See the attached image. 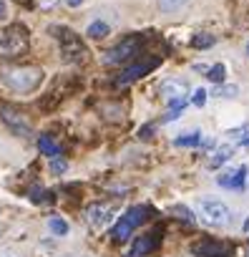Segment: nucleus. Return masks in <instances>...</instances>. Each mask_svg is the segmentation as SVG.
<instances>
[{"label":"nucleus","mask_w":249,"mask_h":257,"mask_svg":"<svg viewBox=\"0 0 249 257\" xmlns=\"http://www.w3.org/2000/svg\"><path fill=\"white\" fill-rule=\"evenodd\" d=\"M26 48H28L26 36H13V33H6L3 38H0V56H3V58L21 56V53H26Z\"/></svg>","instance_id":"9d476101"},{"label":"nucleus","mask_w":249,"mask_h":257,"mask_svg":"<svg viewBox=\"0 0 249 257\" xmlns=\"http://www.w3.org/2000/svg\"><path fill=\"white\" fill-rule=\"evenodd\" d=\"M246 56H249V41H246Z\"/></svg>","instance_id":"473e14b6"},{"label":"nucleus","mask_w":249,"mask_h":257,"mask_svg":"<svg viewBox=\"0 0 249 257\" xmlns=\"http://www.w3.org/2000/svg\"><path fill=\"white\" fill-rule=\"evenodd\" d=\"M0 81H3L11 91L16 93H31L41 86L43 71L36 66H16V68H3L0 71Z\"/></svg>","instance_id":"f257e3e1"},{"label":"nucleus","mask_w":249,"mask_h":257,"mask_svg":"<svg viewBox=\"0 0 249 257\" xmlns=\"http://www.w3.org/2000/svg\"><path fill=\"white\" fill-rule=\"evenodd\" d=\"M206 78H209L211 83H224V78H226V66H224V63H214L211 68H206Z\"/></svg>","instance_id":"412c9836"},{"label":"nucleus","mask_w":249,"mask_h":257,"mask_svg":"<svg viewBox=\"0 0 249 257\" xmlns=\"http://www.w3.org/2000/svg\"><path fill=\"white\" fill-rule=\"evenodd\" d=\"M83 3H86V0H66V6H68V8H81Z\"/></svg>","instance_id":"c85d7f7f"},{"label":"nucleus","mask_w":249,"mask_h":257,"mask_svg":"<svg viewBox=\"0 0 249 257\" xmlns=\"http://www.w3.org/2000/svg\"><path fill=\"white\" fill-rule=\"evenodd\" d=\"M71 257H78V254H71ZM81 257H88V254H81Z\"/></svg>","instance_id":"72a5a7b5"},{"label":"nucleus","mask_w":249,"mask_h":257,"mask_svg":"<svg viewBox=\"0 0 249 257\" xmlns=\"http://www.w3.org/2000/svg\"><path fill=\"white\" fill-rule=\"evenodd\" d=\"M199 217L206 222V224H214V227H221V224H229V207L216 202V199H201L199 202Z\"/></svg>","instance_id":"423d86ee"},{"label":"nucleus","mask_w":249,"mask_h":257,"mask_svg":"<svg viewBox=\"0 0 249 257\" xmlns=\"http://www.w3.org/2000/svg\"><path fill=\"white\" fill-rule=\"evenodd\" d=\"M161 234H164V229H161V227H156V229H151V232H146V234L136 237V242H134V247H131L129 257H146V254L156 252V249H159V244H161Z\"/></svg>","instance_id":"0eeeda50"},{"label":"nucleus","mask_w":249,"mask_h":257,"mask_svg":"<svg viewBox=\"0 0 249 257\" xmlns=\"http://www.w3.org/2000/svg\"><path fill=\"white\" fill-rule=\"evenodd\" d=\"M244 232H249V217H246V222H244Z\"/></svg>","instance_id":"7c9ffc66"},{"label":"nucleus","mask_w":249,"mask_h":257,"mask_svg":"<svg viewBox=\"0 0 249 257\" xmlns=\"http://www.w3.org/2000/svg\"><path fill=\"white\" fill-rule=\"evenodd\" d=\"M48 229L56 234V237H66L71 232V224L63 219V217H48Z\"/></svg>","instance_id":"6ab92c4d"},{"label":"nucleus","mask_w":249,"mask_h":257,"mask_svg":"<svg viewBox=\"0 0 249 257\" xmlns=\"http://www.w3.org/2000/svg\"><path fill=\"white\" fill-rule=\"evenodd\" d=\"M239 93V88L234 83H216V88L211 91V96H219V98H234Z\"/></svg>","instance_id":"4be33fe9"},{"label":"nucleus","mask_w":249,"mask_h":257,"mask_svg":"<svg viewBox=\"0 0 249 257\" xmlns=\"http://www.w3.org/2000/svg\"><path fill=\"white\" fill-rule=\"evenodd\" d=\"M0 118H3V123L11 128L16 137H33L31 123H28V121L23 118V113H18L16 108H11V106H0Z\"/></svg>","instance_id":"6e6552de"},{"label":"nucleus","mask_w":249,"mask_h":257,"mask_svg":"<svg viewBox=\"0 0 249 257\" xmlns=\"http://www.w3.org/2000/svg\"><path fill=\"white\" fill-rule=\"evenodd\" d=\"M214 43H216V38L211 33H196V36H191V48H196V51L211 48Z\"/></svg>","instance_id":"aec40b11"},{"label":"nucleus","mask_w":249,"mask_h":257,"mask_svg":"<svg viewBox=\"0 0 249 257\" xmlns=\"http://www.w3.org/2000/svg\"><path fill=\"white\" fill-rule=\"evenodd\" d=\"M51 33H58V43H61V56L66 63H81L86 58V48L81 43V38L71 31V28H51Z\"/></svg>","instance_id":"7ed1b4c3"},{"label":"nucleus","mask_w":249,"mask_h":257,"mask_svg":"<svg viewBox=\"0 0 249 257\" xmlns=\"http://www.w3.org/2000/svg\"><path fill=\"white\" fill-rule=\"evenodd\" d=\"M241 144H244V147H249V137H246V139H241Z\"/></svg>","instance_id":"2f4dec72"},{"label":"nucleus","mask_w":249,"mask_h":257,"mask_svg":"<svg viewBox=\"0 0 249 257\" xmlns=\"http://www.w3.org/2000/svg\"><path fill=\"white\" fill-rule=\"evenodd\" d=\"M86 36L93 38V41H101V38H108L111 36V26L106 21H93L88 28H86Z\"/></svg>","instance_id":"4468645a"},{"label":"nucleus","mask_w":249,"mask_h":257,"mask_svg":"<svg viewBox=\"0 0 249 257\" xmlns=\"http://www.w3.org/2000/svg\"><path fill=\"white\" fill-rule=\"evenodd\" d=\"M86 217H88V222H91L93 227H106V224L111 222V217H113V209H111L108 204L96 202V204H91V207L86 209Z\"/></svg>","instance_id":"ddd939ff"},{"label":"nucleus","mask_w":249,"mask_h":257,"mask_svg":"<svg viewBox=\"0 0 249 257\" xmlns=\"http://www.w3.org/2000/svg\"><path fill=\"white\" fill-rule=\"evenodd\" d=\"M229 252H231V244L219 242V239H201V242L191 244L194 257H226Z\"/></svg>","instance_id":"1a4fd4ad"},{"label":"nucleus","mask_w":249,"mask_h":257,"mask_svg":"<svg viewBox=\"0 0 249 257\" xmlns=\"http://www.w3.org/2000/svg\"><path fill=\"white\" fill-rule=\"evenodd\" d=\"M36 144H38L41 154H46V157H51V159L61 154V147H58V144H56L51 137H46V134H43V137H38V142H36Z\"/></svg>","instance_id":"dca6fc26"},{"label":"nucleus","mask_w":249,"mask_h":257,"mask_svg":"<svg viewBox=\"0 0 249 257\" xmlns=\"http://www.w3.org/2000/svg\"><path fill=\"white\" fill-rule=\"evenodd\" d=\"M206 98H209V93H206L204 88H196V91H194V96H191V103H194L196 108H204Z\"/></svg>","instance_id":"bb28decb"},{"label":"nucleus","mask_w":249,"mask_h":257,"mask_svg":"<svg viewBox=\"0 0 249 257\" xmlns=\"http://www.w3.org/2000/svg\"><path fill=\"white\" fill-rule=\"evenodd\" d=\"M171 212H174L179 219H184V222H194V214H191L184 204H174V207H171Z\"/></svg>","instance_id":"a878e982"},{"label":"nucleus","mask_w":249,"mask_h":257,"mask_svg":"<svg viewBox=\"0 0 249 257\" xmlns=\"http://www.w3.org/2000/svg\"><path fill=\"white\" fill-rule=\"evenodd\" d=\"M159 93H161V96H164V101L169 103V101L186 98V93H189V86H186L184 81H179V78H166V81H161V86H159Z\"/></svg>","instance_id":"9b49d317"},{"label":"nucleus","mask_w":249,"mask_h":257,"mask_svg":"<svg viewBox=\"0 0 249 257\" xmlns=\"http://www.w3.org/2000/svg\"><path fill=\"white\" fill-rule=\"evenodd\" d=\"M31 199L36 204H46V202H53V194L46 192V189H31Z\"/></svg>","instance_id":"b1692460"},{"label":"nucleus","mask_w":249,"mask_h":257,"mask_svg":"<svg viewBox=\"0 0 249 257\" xmlns=\"http://www.w3.org/2000/svg\"><path fill=\"white\" fill-rule=\"evenodd\" d=\"M246 174H249V167L241 164V167L234 169V172H224V174H219V177H216V184L224 187V189H244Z\"/></svg>","instance_id":"f8f14e48"},{"label":"nucleus","mask_w":249,"mask_h":257,"mask_svg":"<svg viewBox=\"0 0 249 257\" xmlns=\"http://www.w3.org/2000/svg\"><path fill=\"white\" fill-rule=\"evenodd\" d=\"M146 214H151V209L144 207V204L131 207L129 212H123V214L118 217V222L113 224V229H111L113 242H126V239L136 232V227H141V224L146 222Z\"/></svg>","instance_id":"f03ea898"},{"label":"nucleus","mask_w":249,"mask_h":257,"mask_svg":"<svg viewBox=\"0 0 249 257\" xmlns=\"http://www.w3.org/2000/svg\"><path fill=\"white\" fill-rule=\"evenodd\" d=\"M231 152H234V149H231L229 144L219 147V149L214 152V157L209 159V167H211V169H219V167H221L224 162H229V159H231Z\"/></svg>","instance_id":"f3484780"},{"label":"nucleus","mask_w":249,"mask_h":257,"mask_svg":"<svg viewBox=\"0 0 249 257\" xmlns=\"http://www.w3.org/2000/svg\"><path fill=\"white\" fill-rule=\"evenodd\" d=\"M8 16V3L6 0H0V18H6Z\"/></svg>","instance_id":"c756f323"},{"label":"nucleus","mask_w":249,"mask_h":257,"mask_svg":"<svg viewBox=\"0 0 249 257\" xmlns=\"http://www.w3.org/2000/svg\"><path fill=\"white\" fill-rule=\"evenodd\" d=\"M246 257H249V252H246Z\"/></svg>","instance_id":"f704fd0d"},{"label":"nucleus","mask_w":249,"mask_h":257,"mask_svg":"<svg viewBox=\"0 0 249 257\" xmlns=\"http://www.w3.org/2000/svg\"><path fill=\"white\" fill-rule=\"evenodd\" d=\"M51 172H53V174H66V172H68V162L53 157V159H51Z\"/></svg>","instance_id":"393cba45"},{"label":"nucleus","mask_w":249,"mask_h":257,"mask_svg":"<svg viewBox=\"0 0 249 257\" xmlns=\"http://www.w3.org/2000/svg\"><path fill=\"white\" fill-rule=\"evenodd\" d=\"M184 108H186V98H179V101H169V111H166V116L161 118V123H169V121L179 118V116L184 113Z\"/></svg>","instance_id":"a211bd4d"},{"label":"nucleus","mask_w":249,"mask_h":257,"mask_svg":"<svg viewBox=\"0 0 249 257\" xmlns=\"http://www.w3.org/2000/svg\"><path fill=\"white\" fill-rule=\"evenodd\" d=\"M151 134H154V123H144L139 128V139H151Z\"/></svg>","instance_id":"cd10ccee"},{"label":"nucleus","mask_w":249,"mask_h":257,"mask_svg":"<svg viewBox=\"0 0 249 257\" xmlns=\"http://www.w3.org/2000/svg\"><path fill=\"white\" fill-rule=\"evenodd\" d=\"M201 139H204L201 132H186V134H181V137L174 139V147H181V149H186V147H199Z\"/></svg>","instance_id":"2eb2a0df"},{"label":"nucleus","mask_w":249,"mask_h":257,"mask_svg":"<svg viewBox=\"0 0 249 257\" xmlns=\"http://www.w3.org/2000/svg\"><path fill=\"white\" fill-rule=\"evenodd\" d=\"M189 3V0H159V8L164 13H176L179 8H184Z\"/></svg>","instance_id":"5701e85b"},{"label":"nucleus","mask_w":249,"mask_h":257,"mask_svg":"<svg viewBox=\"0 0 249 257\" xmlns=\"http://www.w3.org/2000/svg\"><path fill=\"white\" fill-rule=\"evenodd\" d=\"M141 43H144V41H141V36L123 38L118 46H113L111 51H106V53H103L101 63H103V66H121V63H126V61H131L134 56H139Z\"/></svg>","instance_id":"20e7f679"},{"label":"nucleus","mask_w":249,"mask_h":257,"mask_svg":"<svg viewBox=\"0 0 249 257\" xmlns=\"http://www.w3.org/2000/svg\"><path fill=\"white\" fill-rule=\"evenodd\" d=\"M159 63H161V58H159V56L141 58V61L131 63L129 68H123V71H121V76H116V78H113V86H129V83H134V81H139V78L149 76Z\"/></svg>","instance_id":"39448f33"}]
</instances>
